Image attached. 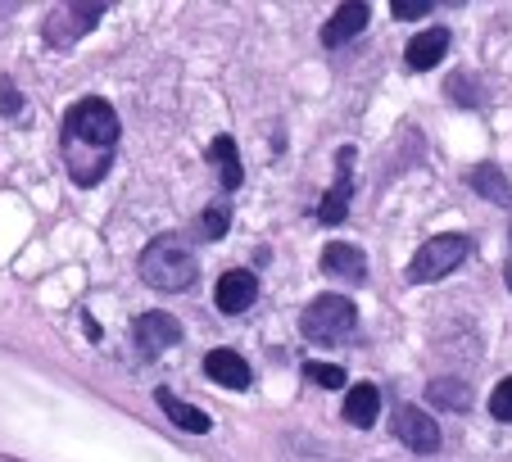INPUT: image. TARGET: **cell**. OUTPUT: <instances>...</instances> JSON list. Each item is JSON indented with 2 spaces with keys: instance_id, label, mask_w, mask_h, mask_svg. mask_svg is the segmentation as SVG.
<instances>
[{
  "instance_id": "cell-18",
  "label": "cell",
  "mask_w": 512,
  "mask_h": 462,
  "mask_svg": "<svg viewBox=\"0 0 512 462\" xmlns=\"http://www.w3.org/2000/svg\"><path fill=\"white\" fill-rule=\"evenodd\" d=\"M209 159L223 168V186H227V191H236V186L245 182V168H241V154H236L232 136H218V141L209 145Z\"/></svg>"
},
{
  "instance_id": "cell-13",
  "label": "cell",
  "mask_w": 512,
  "mask_h": 462,
  "mask_svg": "<svg viewBox=\"0 0 512 462\" xmlns=\"http://www.w3.org/2000/svg\"><path fill=\"white\" fill-rule=\"evenodd\" d=\"M322 272L327 277H340V281H363L368 277V259H363V250L358 245H327V254H322Z\"/></svg>"
},
{
  "instance_id": "cell-11",
  "label": "cell",
  "mask_w": 512,
  "mask_h": 462,
  "mask_svg": "<svg viewBox=\"0 0 512 462\" xmlns=\"http://www.w3.org/2000/svg\"><path fill=\"white\" fill-rule=\"evenodd\" d=\"M204 372H209V381L227 385V390H245L250 385V363L236 349H209L204 354Z\"/></svg>"
},
{
  "instance_id": "cell-9",
  "label": "cell",
  "mask_w": 512,
  "mask_h": 462,
  "mask_svg": "<svg viewBox=\"0 0 512 462\" xmlns=\"http://www.w3.org/2000/svg\"><path fill=\"white\" fill-rule=\"evenodd\" d=\"M368 19H372V10L363 5V0H349V5H340V10L331 14V23L322 28V46L336 50V46H345V41H354L358 32L368 28Z\"/></svg>"
},
{
  "instance_id": "cell-24",
  "label": "cell",
  "mask_w": 512,
  "mask_h": 462,
  "mask_svg": "<svg viewBox=\"0 0 512 462\" xmlns=\"http://www.w3.org/2000/svg\"><path fill=\"white\" fill-rule=\"evenodd\" d=\"M503 281H508V290H512V259H508V268H503Z\"/></svg>"
},
{
  "instance_id": "cell-2",
  "label": "cell",
  "mask_w": 512,
  "mask_h": 462,
  "mask_svg": "<svg viewBox=\"0 0 512 462\" xmlns=\"http://www.w3.org/2000/svg\"><path fill=\"white\" fill-rule=\"evenodd\" d=\"M195 272H200V263H195L191 245H186L182 236H173V231L155 236V241L145 245V254H141V277H145V286L164 290V295L191 290V286H195Z\"/></svg>"
},
{
  "instance_id": "cell-3",
  "label": "cell",
  "mask_w": 512,
  "mask_h": 462,
  "mask_svg": "<svg viewBox=\"0 0 512 462\" xmlns=\"http://www.w3.org/2000/svg\"><path fill=\"white\" fill-rule=\"evenodd\" d=\"M300 331H304V340H313V345H345V340H354V331H358L354 299L318 295L309 308H304Z\"/></svg>"
},
{
  "instance_id": "cell-7",
  "label": "cell",
  "mask_w": 512,
  "mask_h": 462,
  "mask_svg": "<svg viewBox=\"0 0 512 462\" xmlns=\"http://www.w3.org/2000/svg\"><path fill=\"white\" fill-rule=\"evenodd\" d=\"M259 299V281H254V272H223L218 277V286H213V304H218V313H245V308Z\"/></svg>"
},
{
  "instance_id": "cell-12",
  "label": "cell",
  "mask_w": 512,
  "mask_h": 462,
  "mask_svg": "<svg viewBox=\"0 0 512 462\" xmlns=\"http://www.w3.org/2000/svg\"><path fill=\"white\" fill-rule=\"evenodd\" d=\"M445 50H449V32L445 28L417 32V37L408 41V50H404V64L413 68V73H426V68H435L440 59H445Z\"/></svg>"
},
{
  "instance_id": "cell-14",
  "label": "cell",
  "mask_w": 512,
  "mask_h": 462,
  "mask_svg": "<svg viewBox=\"0 0 512 462\" xmlns=\"http://www.w3.org/2000/svg\"><path fill=\"white\" fill-rule=\"evenodd\" d=\"M155 399H159V408H164V413H168V422H173V426H182V431H191V435H209V431H213L209 413H200V408L182 404V399H177L173 390H155Z\"/></svg>"
},
{
  "instance_id": "cell-4",
  "label": "cell",
  "mask_w": 512,
  "mask_h": 462,
  "mask_svg": "<svg viewBox=\"0 0 512 462\" xmlns=\"http://www.w3.org/2000/svg\"><path fill=\"white\" fill-rule=\"evenodd\" d=\"M467 254H472V241L467 236H431V241L422 245V250L413 254V268H408V281H440V277H449L454 268H463L467 263Z\"/></svg>"
},
{
  "instance_id": "cell-8",
  "label": "cell",
  "mask_w": 512,
  "mask_h": 462,
  "mask_svg": "<svg viewBox=\"0 0 512 462\" xmlns=\"http://www.w3.org/2000/svg\"><path fill=\"white\" fill-rule=\"evenodd\" d=\"M336 164H340L336 186H331V191L322 195V204H318V218L327 222V227H336V222H345L349 200H354V177H349V164H354V150H349V145L336 154Z\"/></svg>"
},
{
  "instance_id": "cell-5",
  "label": "cell",
  "mask_w": 512,
  "mask_h": 462,
  "mask_svg": "<svg viewBox=\"0 0 512 462\" xmlns=\"http://www.w3.org/2000/svg\"><path fill=\"white\" fill-rule=\"evenodd\" d=\"M105 19V5H96V0H73V5H55V10L46 14V41L55 50L73 46V41H82L96 23Z\"/></svg>"
},
{
  "instance_id": "cell-21",
  "label": "cell",
  "mask_w": 512,
  "mask_h": 462,
  "mask_svg": "<svg viewBox=\"0 0 512 462\" xmlns=\"http://www.w3.org/2000/svg\"><path fill=\"white\" fill-rule=\"evenodd\" d=\"M304 376H309V381H318V385H331V390H336V385H345V372H340L336 363H309V367H304Z\"/></svg>"
},
{
  "instance_id": "cell-22",
  "label": "cell",
  "mask_w": 512,
  "mask_h": 462,
  "mask_svg": "<svg viewBox=\"0 0 512 462\" xmlns=\"http://www.w3.org/2000/svg\"><path fill=\"white\" fill-rule=\"evenodd\" d=\"M431 14V0H395V19L413 23V19H426Z\"/></svg>"
},
{
  "instance_id": "cell-17",
  "label": "cell",
  "mask_w": 512,
  "mask_h": 462,
  "mask_svg": "<svg viewBox=\"0 0 512 462\" xmlns=\"http://www.w3.org/2000/svg\"><path fill=\"white\" fill-rule=\"evenodd\" d=\"M426 399H431L435 408H449V413H467V408H472V390H467L463 381H454V376H435V381L426 385Z\"/></svg>"
},
{
  "instance_id": "cell-16",
  "label": "cell",
  "mask_w": 512,
  "mask_h": 462,
  "mask_svg": "<svg viewBox=\"0 0 512 462\" xmlns=\"http://www.w3.org/2000/svg\"><path fill=\"white\" fill-rule=\"evenodd\" d=\"M377 413H381V390L377 385H354L345 395V422L349 426H363L368 431L372 422H377Z\"/></svg>"
},
{
  "instance_id": "cell-23",
  "label": "cell",
  "mask_w": 512,
  "mask_h": 462,
  "mask_svg": "<svg viewBox=\"0 0 512 462\" xmlns=\"http://www.w3.org/2000/svg\"><path fill=\"white\" fill-rule=\"evenodd\" d=\"M19 109H23V96L10 87V82H0V114H5V118H14V114H19Z\"/></svg>"
},
{
  "instance_id": "cell-19",
  "label": "cell",
  "mask_w": 512,
  "mask_h": 462,
  "mask_svg": "<svg viewBox=\"0 0 512 462\" xmlns=\"http://www.w3.org/2000/svg\"><path fill=\"white\" fill-rule=\"evenodd\" d=\"M227 227H232V209H227V204H213V209H204L200 231H204V236H209V241H218V236H227Z\"/></svg>"
},
{
  "instance_id": "cell-1",
  "label": "cell",
  "mask_w": 512,
  "mask_h": 462,
  "mask_svg": "<svg viewBox=\"0 0 512 462\" xmlns=\"http://www.w3.org/2000/svg\"><path fill=\"white\" fill-rule=\"evenodd\" d=\"M123 132L114 105L100 96H87L64 114V159L78 186H96L114 164V141Z\"/></svg>"
},
{
  "instance_id": "cell-10",
  "label": "cell",
  "mask_w": 512,
  "mask_h": 462,
  "mask_svg": "<svg viewBox=\"0 0 512 462\" xmlns=\"http://www.w3.org/2000/svg\"><path fill=\"white\" fill-rule=\"evenodd\" d=\"M132 331H136V345H141L145 354H159V349L182 340V322L168 318V313H141Z\"/></svg>"
},
{
  "instance_id": "cell-15",
  "label": "cell",
  "mask_w": 512,
  "mask_h": 462,
  "mask_svg": "<svg viewBox=\"0 0 512 462\" xmlns=\"http://www.w3.org/2000/svg\"><path fill=\"white\" fill-rule=\"evenodd\" d=\"M467 186H472L476 195H485V200L503 204V209H512V182L499 173L494 164H476L472 173H467Z\"/></svg>"
},
{
  "instance_id": "cell-6",
  "label": "cell",
  "mask_w": 512,
  "mask_h": 462,
  "mask_svg": "<svg viewBox=\"0 0 512 462\" xmlns=\"http://www.w3.org/2000/svg\"><path fill=\"white\" fill-rule=\"evenodd\" d=\"M390 426H395V435L413 453H435V449H440V426H435L422 408H408V404L395 408V422H390Z\"/></svg>"
},
{
  "instance_id": "cell-20",
  "label": "cell",
  "mask_w": 512,
  "mask_h": 462,
  "mask_svg": "<svg viewBox=\"0 0 512 462\" xmlns=\"http://www.w3.org/2000/svg\"><path fill=\"white\" fill-rule=\"evenodd\" d=\"M490 413L499 417V422H512V376H503V381L494 385V395H490Z\"/></svg>"
}]
</instances>
